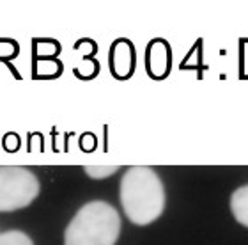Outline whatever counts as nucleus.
I'll return each instance as SVG.
<instances>
[{
  "label": "nucleus",
  "mask_w": 248,
  "mask_h": 245,
  "mask_svg": "<svg viewBox=\"0 0 248 245\" xmlns=\"http://www.w3.org/2000/svg\"><path fill=\"white\" fill-rule=\"evenodd\" d=\"M121 204L126 217L137 226L155 222L165 208V190L151 167H129L121 180Z\"/></svg>",
  "instance_id": "f257e3e1"
},
{
  "label": "nucleus",
  "mask_w": 248,
  "mask_h": 245,
  "mask_svg": "<svg viewBox=\"0 0 248 245\" xmlns=\"http://www.w3.org/2000/svg\"><path fill=\"white\" fill-rule=\"evenodd\" d=\"M121 233L117 210L103 201L83 204L66 228L64 245H115Z\"/></svg>",
  "instance_id": "f03ea898"
},
{
  "label": "nucleus",
  "mask_w": 248,
  "mask_h": 245,
  "mask_svg": "<svg viewBox=\"0 0 248 245\" xmlns=\"http://www.w3.org/2000/svg\"><path fill=\"white\" fill-rule=\"evenodd\" d=\"M39 181L27 167L0 165V212L25 208L37 197Z\"/></svg>",
  "instance_id": "7ed1b4c3"
},
{
  "label": "nucleus",
  "mask_w": 248,
  "mask_h": 245,
  "mask_svg": "<svg viewBox=\"0 0 248 245\" xmlns=\"http://www.w3.org/2000/svg\"><path fill=\"white\" fill-rule=\"evenodd\" d=\"M112 69L117 75V79H126L129 71H133V52H129V45H126V47H123V43L114 45Z\"/></svg>",
  "instance_id": "20e7f679"
},
{
  "label": "nucleus",
  "mask_w": 248,
  "mask_h": 245,
  "mask_svg": "<svg viewBox=\"0 0 248 245\" xmlns=\"http://www.w3.org/2000/svg\"><path fill=\"white\" fill-rule=\"evenodd\" d=\"M231 212L239 224L248 228V185L234 190L231 197Z\"/></svg>",
  "instance_id": "39448f33"
},
{
  "label": "nucleus",
  "mask_w": 248,
  "mask_h": 245,
  "mask_svg": "<svg viewBox=\"0 0 248 245\" xmlns=\"http://www.w3.org/2000/svg\"><path fill=\"white\" fill-rule=\"evenodd\" d=\"M0 245H34L29 235L21 231H7L0 235Z\"/></svg>",
  "instance_id": "423d86ee"
},
{
  "label": "nucleus",
  "mask_w": 248,
  "mask_h": 245,
  "mask_svg": "<svg viewBox=\"0 0 248 245\" xmlns=\"http://www.w3.org/2000/svg\"><path fill=\"white\" fill-rule=\"evenodd\" d=\"M117 171V167H85V172L93 178H107L110 174H114Z\"/></svg>",
  "instance_id": "0eeeda50"
}]
</instances>
